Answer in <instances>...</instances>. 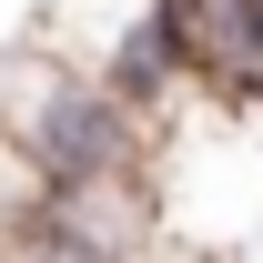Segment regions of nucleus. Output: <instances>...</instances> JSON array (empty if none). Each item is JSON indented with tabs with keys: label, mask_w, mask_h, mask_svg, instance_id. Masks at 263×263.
<instances>
[{
	"label": "nucleus",
	"mask_w": 263,
	"mask_h": 263,
	"mask_svg": "<svg viewBox=\"0 0 263 263\" xmlns=\"http://www.w3.org/2000/svg\"><path fill=\"white\" fill-rule=\"evenodd\" d=\"M152 0H41V21H31V41H51L61 61H81V71H101V51L142 21Z\"/></svg>",
	"instance_id": "2"
},
{
	"label": "nucleus",
	"mask_w": 263,
	"mask_h": 263,
	"mask_svg": "<svg viewBox=\"0 0 263 263\" xmlns=\"http://www.w3.org/2000/svg\"><path fill=\"white\" fill-rule=\"evenodd\" d=\"M132 263H152V253H132Z\"/></svg>",
	"instance_id": "3"
},
{
	"label": "nucleus",
	"mask_w": 263,
	"mask_h": 263,
	"mask_svg": "<svg viewBox=\"0 0 263 263\" xmlns=\"http://www.w3.org/2000/svg\"><path fill=\"white\" fill-rule=\"evenodd\" d=\"M152 132L122 91H101L81 61H61L51 41H10L0 51V142L31 162L41 193H81V182H122L152 172Z\"/></svg>",
	"instance_id": "1"
}]
</instances>
